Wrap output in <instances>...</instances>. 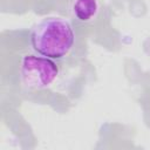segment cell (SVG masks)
I'll list each match as a JSON object with an SVG mask.
<instances>
[{
    "instance_id": "obj_1",
    "label": "cell",
    "mask_w": 150,
    "mask_h": 150,
    "mask_svg": "<svg viewBox=\"0 0 150 150\" xmlns=\"http://www.w3.org/2000/svg\"><path fill=\"white\" fill-rule=\"evenodd\" d=\"M75 34L69 21L62 18H46L41 20L30 33L33 49L52 60L64 57L71 49Z\"/></svg>"
},
{
    "instance_id": "obj_2",
    "label": "cell",
    "mask_w": 150,
    "mask_h": 150,
    "mask_svg": "<svg viewBox=\"0 0 150 150\" xmlns=\"http://www.w3.org/2000/svg\"><path fill=\"white\" fill-rule=\"evenodd\" d=\"M59 68L56 63L46 56L26 55L22 59L21 75L26 87L41 89L48 87L57 76Z\"/></svg>"
},
{
    "instance_id": "obj_3",
    "label": "cell",
    "mask_w": 150,
    "mask_h": 150,
    "mask_svg": "<svg viewBox=\"0 0 150 150\" xmlns=\"http://www.w3.org/2000/svg\"><path fill=\"white\" fill-rule=\"evenodd\" d=\"M98 11L97 0H75L73 5V13L80 21L91 20Z\"/></svg>"
}]
</instances>
